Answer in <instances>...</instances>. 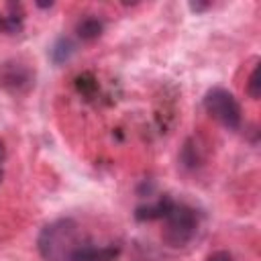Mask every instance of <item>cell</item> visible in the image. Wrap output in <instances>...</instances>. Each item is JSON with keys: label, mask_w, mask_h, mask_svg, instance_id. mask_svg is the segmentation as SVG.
<instances>
[{"label": "cell", "mask_w": 261, "mask_h": 261, "mask_svg": "<svg viewBox=\"0 0 261 261\" xmlns=\"http://www.w3.org/2000/svg\"><path fill=\"white\" fill-rule=\"evenodd\" d=\"M88 239L84 237L80 224L71 218H59L43 226L37 237V249L45 261H67Z\"/></svg>", "instance_id": "obj_1"}, {"label": "cell", "mask_w": 261, "mask_h": 261, "mask_svg": "<svg viewBox=\"0 0 261 261\" xmlns=\"http://www.w3.org/2000/svg\"><path fill=\"white\" fill-rule=\"evenodd\" d=\"M163 220H165V226H163L161 239H163L165 245H169L173 249L186 247L196 237V230H198V214L188 204L173 202L171 210L167 212V216Z\"/></svg>", "instance_id": "obj_2"}, {"label": "cell", "mask_w": 261, "mask_h": 261, "mask_svg": "<svg viewBox=\"0 0 261 261\" xmlns=\"http://www.w3.org/2000/svg\"><path fill=\"white\" fill-rule=\"evenodd\" d=\"M204 108L214 120H218L228 130H237L243 122L241 104L234 94L226 88H210L204 96Z\"/></svg>", "instance_id": "obj_3"}, {"label": "cell", "mask_w": 261, "mask_h": 261, "mask_svg": "<svg viewBox=\"0 0 261 261\" xmlns=\"http://www.w3.org/2000/svg\"><path fill=\"white\" fill-rule=\"evenodd\" d=\"M0 84L12 94L27 92L33 86V71L24 63L8 61L0 69Z\"/></svg>", "instance_id": "obj_4"}, {"label": "cell", "mask_w": 261, "mask_h": 261, "mask_svg": "<svg viewBox=\"0 0 261 261\" xmlns=\"http://www.w3.org/2000/svg\"><path fill=\"white\" fill-rule=\"evenodd\" d=\"M118 253H120V249L116 245H102V247H98V245H92L88 241L67 261H114L118 257Z\"/></svg>", "instance_id": "obj_5"}, {"label": "cell", "mask_w": 261, "mask_h": 261, "mask_svg": "<svg viewBox=\"0 0 261 261\" xmlns=\"http://www.w3.org/2000/svg\"><path fill=\"white\" fill-rule=\"evenodd\" d=\"M173 200L169 196H161L151 204H141L135 208V218L139 222H151V220H163L167 212L171 210Z\"/></svg>", "instance_id": "obj_6"}, {"label": "cell", "mask_w": 261, "mask_h": 261, "mask_svg": "<svg viewBox=\"0 0 261 261\" xmlns=\"http://www.w3.org/2000/svg\"><path fill=\"white\" fill-rule=\"evenodd\" d=\"M73 53H75V43L69 37H59L49 49V57L55 65H61V63L69 61Z\"/></svg>", "instance_id": "obj_7"}, {"label": "cell", "mask_w": 261, "mask_h": 261, "mask_svg": "<svg viewBox=\"0 0 261 261\" xmlns=\"http://www.w3.org/2000/svg\"><path fill=\"white\" fill-rule=\"evenodd\" d=\"M102 31H104V22L96 16H86L75 24V33L82 41H94L102 35Z\"/></svg>", "instance_id": "obj_8"}, {"label": "cell", "mask_w": 261, "mask_h": 261, "mask_svg": "<svg viewBox=\"0 0 261 261\" xmlns=\"http://www.w3.org/2000/svg\"><path fill=\"white\" fill-rule=\"evenodd\" d=\"M8 14H2L0 12V33L2 35H18L22 31V20L24 16L22 14H16V6L10 4L8 6Z\"/></svg>", "instance_id": "obj_9"}, {"label": "cell", "mask_w": 261, "mask_h": 261, "mask_svg": "<svg viewBox=\"0 0 261 261\" xmlns=\"http://www.w3.org/2000/svg\"><path fill=\"white\" fill-rule=\"evenodd\" d=\"M75 90L82 94V96H94L96 90H98V80L94 77V73L86 71V73H80L75 77Z\"/></svg>", "instance_id": "obj_10"}, {"label": "cell", "mask_w": 261, "mask_h": 261, "mask_svg": "<svg viewBox=\"0 0 261 261\" xmlns=\"http://www.w3.org/2000/svg\"><path fill=\"white\" fill-rule=\"evenodd\" d=\"M247 94L253 98V100H259L261 96V82H259V65L251 71L249 75V82H247Z\"/></svg>", "instance_id": "obj_11"}, {"label": "cell", "mask_w": 261, "mask_h": 261, "mask_svg": "<svg viewBox=\"0 0 261 261\" xmlns=\"http://www.w3.org/2000/svg\"><path fill=\"white\" fill-rule=\"evenodd\" d=\"M206 261H234V259H232V255L228 251H214V253L208 255Z\"/></svg>", "instance_id": "obj_12"}, {"label": "cell", "mask_w": 261, "mask_h": 261, "mask_svg": "<svg viewBox=\"0 0 261 261\" xmlns=\"http://www.w3.org/2000/svg\"><path fill=\"white\" fill-rule=\"evenodd\" d=\"M4 161H6V149H4V143L0 141V184L4 179Z\"/></svg>", "instance_id": "obj_13"}, {"label": "cell", "mask_w": 261, "mask_h": 261, "mask_svg": "<svg viewBox=\"0 0 261 261\" xmlns=\"http://www.w3.org/2000/svg\"><path fill=\"white\" fill-rule=\"evenodd\" d=\"M210 4L208 2H190V10H194V12H202V10H206Z\"/></svg>", "instance_id": "obj_14"}]
</instances>
